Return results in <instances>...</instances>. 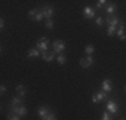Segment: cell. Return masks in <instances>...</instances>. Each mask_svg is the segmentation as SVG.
Returning <instances> with one entry per match:
<instances>
[{
    "instance_id": "484cf974",
    "label": "cell",
    "mask_w": 126,
    "mask_h": 120,
    "mask_svg": "<svg viewBox=\"0 0 126 120\" xmlns=\"http://www.w3.org/2000/svg\"><path fill=\"white\" fill-rule=\"evenodd\" d=\"M115 32H117V27H109L107 28V35L109 36H113Z\"/></svg>"
},
{
    "instance_id": "5b68a950",
    "label": "cell",
    "mask_w": 126,
    "mask_h": 120,
    "mask_svg": "<svg viewBox=\"0 0 126 120\" xmlns=\"http://www.w3.org/2000/svg\"><path fill=\"white\" fill-rule=\"evenodd\" d=\"M10 111L11 112H15L22 118V116H26L27 115V108L24 106H19V107H15V106H11L10 104Z\"/></svg>"
},
{
    "instance_id": "4316f807",
    "label": "cell",
    "mask_w": 126,
    "mask_h": 120,
    "mask_svg": "<svg viewBox=\"0 0 126 120\" xmlns=\"http://www.w3.org/2000/svg\"><path fill=\"white\" fill-rule=\"evenodd\" d=\"M103 22H105L103 17H97V19H95V24H97L98 27H102V25H103Z\"/></svg>"
},
{
    "instance_id": "7c38bea8",
    "label": "cell",
    "mask_w": 126,
    "mask_h": 120,
    "mask_svg": "<svg viewBox=\"0 0 126 120\" xmlns=\"http://www.w3.org/2000/svg\"><path fill=\"white\" fill-rule=\"evenodd\" d=\"M55 58V52L54 51H46V52H42V59L46 60V61H52Z\"/></svg>"
},
{
    "instance_id": "52a82bcc",
    "label": "cell",
    "mask_w": 126,
    "mask_h": 120,
    "mask_svg": "<svg viewBox=\"0 0 126 120\" xmlns=\"http://www.w3.org/2000/svg\"><path fill=\"white\" fill-rule=\"evenodd\" d=\"M40 10H42V13H43V16L46 17L47 20L52 17V15H54V8H52V7H50V5H44V7H42Z\"/></svg>"
},
{
    "instance_id": "4fadbf2b",
    "label": "cell",
    "mask_w": 126,
    "mask_h": 120,
    "mask_svg": "<svg viewBox=\"0 0 126 120\" xmlns=\"http://www.w3.org/2000/svg\"><path fill=\"white\" fill-rule=\"evenodd\" d=\"M111 89H113L111 80L106 79V80H103V82H102V91H105V92H110Z\"/></svg>"
},
{
    "instance_id": "8fae6325",
    "label": "cell",
    "mask_w": 126,
    "mask_h": 120,
    "mask_svg": "<svg viewBox=\"0 0 126 120\" xmlns=\"http://www.w3.org/2000/svg\"><path fill=\"white\" fill-rule=\"evenodd\" d=\"M83 16H85L86 19H93V17L95 16L94 8H91V7H85V8H83Z\"/></svg>"
},
{
    "instance_id": "44dd1931",
    "label": "cell",
    "mask_w": 126,
    "mask_h": 120,
    "mask_svg": "<svg viewBox=\"0 0 126 120\" xmlns=\"http://www.w3.org/2000/svg\"><path fill=\"white\" fill-rule=\"evenodd\" d=\"M102 120H113V116L109 111H105L103 115H102Z\"/></svg>"
},
{
    "instance_id": "3957f363",
    "label": "cell",
    "mask_w": 126,
    "mask_h": 120,
    "mask_svg": "<svg viewBox=\"0 0 126 120\" xmlns=\"http://www.w3.org/2000/svg\"><path fill=\"white\" fill-rule=\"evenodd\" d=\"M64 41H62V40H55V41H52V51L55 53H58V55H61V53H63V51H64Z\"/></svg>"
},
{
    "instance_id": "4dcf8cb0",
    "label": "cell",
    "mask_w": 126,
    "mask_h": 120,
    "mask_svg": "<svg viewBox=\"0 0 126 120\" xmlns=\"http://www.w3.org/2000/svg\"><path fill=\"white\" fill-rule=\"evenodd\" d=\"M122 120H124V119H122Z\"/></svg>"
},
{
    "instance_id": "ba28073f",
    "label": "cell",
    "mask_w": 126,
    "mask_h": 120,
    "mask_svg": "<svg viewBox=\"0 0 126 120\" xmlns=\"http://www.w3.org/2000/svg\"><path fill=\"white\" fill-rule=\"evenodd\" d=\"M117 36H118L121 40H126V34H125V24H124V22H121L119 23V25H118V28H117Z\"/></svg>"
},
{
    "instance_id": "30bf717a",
    "label": "cell",
    "mask_w": 126,
    "mask_h": 120,
    "mask_svg": "<svg viewBox=\"0 0 126 120\" xmlns=\"http://www.w3.org/2000/svg\"><path fill=\"white\" fill-rule=\"evenodd\" d=\"M106 109H109L110 113H117L118 112V104L114 103L113 100H109L107 104H106Z\"/></svg>"
},
{
    "instance_id": "603a6c76",
    "label": "cell",
    "mask_w": 126,
    "mask_h": 120,
    "mask_svg": "<svg viewBox=\"0 0 126 120\" xmlns=\"http://www.w3.org/2000/svg\"><path fill=\"white\" fill-rule=\"evenodd\" d=\"M85 52L87 53V56H91V53H94V46H87L85 48Z\"/></svg>"
},
{
    "instance_id": "cb8c5ba5",
    "label": "cell",
    "mask_w": 126,
    "mask_h": 120,
    "mask_svg": "<svg viewBox=\"0 0 126 120\" xmlns=\"http://www.w3.org/2000/svg\"><path fill=\"white\" fill-rule=\"evenodd\" d=\"M56 60H58L59 64H64V63H66V56L63 55V53H61V55L56 56Z\"/></svg>"
},
{
    "instance_id": "8992f818",
    "label": "cell",
    "mask_w": 126,
    "mask_h": 120,
    "mask_svg": "<svg viewBox=\"0 0 126 120\" xmlns=\"http://www.w3.org/2000/svg\"><path fill=\"white\" fill-rule=\"evenodd\" d=\"M121 22H122L121 19H118L117 16H113V15H107V17H106V23L109 27H117V28H118V25Z\"/></svg>"
},
{
    "instance_id": "d4e9b609",
    "label": "cell",
    "mask_w": 126,
    "mask_h": 120,
    "mask_svg": "<svg viewBox=\"0 0 126 120\" xmlns=\"http://www.w3.org/2000/svg\"><path fill=\"white\" fill-rule=\"evenodd\" d=\"M46 28L47 29H52L54 28V22H52V19H48V20H46Z\"/></svg>"
},
{
    "instance_id": "83f0119b",
    "label": "cell",
    "mask_w": 126,
    "mask_h": 120,
    "mask_svg": "<svg viewBox=\"0 0 126 120\" xmlns=\"http://www.w3.org/2000/svg\"><path fill=\"white\" fill-rule=\"evenodd\" d=\"M0 92H1V95L5 92V85H3V84H1V87H0Z\"/></svg>"
},
{
    "instance_id": "d6986e66",
    "label": "cell",
    "mask_w": 126,
    "mask_h": 120,
    "mask_svg": "<svg viewBox=\"0 0 126 120\" xmlns=\"http://www.w3.org/2000/svg\"><path fill=\"white\" fill-rule=\"evenodd\" d=\"M22 118H20L19 115H17V113H15V112H8L7 113V120H20Z\"/></svg>"
},
{
    "instance_id": "6da1fadb",
    "label": "cell",
    "mask_w": 126,
    "mask_h": 120,
    "mask_svg": "<svg viewBox=\"0 0 126 120\" xmlns=\"http://www.w3.org/2000/svg\"><path fill=\"white\" fill-rule=\"evenodd\" d=\"M28 17L32 19L34 22H42L44 16H43V13H42L40 8H34V10H31L28 12Z\"/></svg>"
},
{
    "instance_id": "9c48e42d",
    "label": "cell",
    "mask_w": 126,
    "mask_h": 120,
    "mask_svg": "<svg viewBox=\"0 0 126 120\" xmlns=\"http://www.w3.org/2000/svg\"><path fill=\"white\" fill-rule=\"evenodd\" d=\"M79 64H80V67H83V68H89L90 65L94 64V59H93L91 56H86V58L80 59Z\"/></svg>"
},
{
    "instance_id": "5bb4252c",
    "label": "cell",
    "mask_w": 126,
    "mask_h": 120,
    "mask_svg": "<svg viewBox=\"0 0 126 120\" xmlns=\"http://www.w3.org/2000/svg\"><path fill=\"white\" fill-rule=\"evenodd\" d=\"M50 112H51L50 108H48V107H46V106L39 107V108H38V115L40 116V118H44V116H46L47 113H50Z\"/></svg>"
},
{
    "instance_id": "2e32d148",
    "label": "cell",
    "mask_w": 126,
    "mask_h": 120,
    "mask_svg": "<svg viewBox=\"0 0 126 120\" xmlns=\"http://www.w3.org/2000/svg\"><path fill=\"white\" fill-rule=\"evenodd\" d=\"M23 101H24V99H23V97H19V96H16V97H12V101H11V106H15V107L23 106Z\"/></svg>"
},
{
    "instance_id": "7a4b0ae2",
    "label": "cell",
    "mask_w": 126,
    "mask_h": 120,
    "mask_svg": "<svg viewBox=\"0 0 126 120\" xmlns=\"http://www.w3.org/2000/svg\"><path fill=\"white\" fill-rule=\"evenodd\" d=\"M48 46H50V40L47 37H40L36 41V48L40 51V52H46V51H48Z\"/></svg>"
},
{
    "instance_id": "9a60e30c",
    "label": "cell",
    "mask_w": 126,
    "mask_h": 120,
    "mask_svg": "<svg viewBox=\"0 0 126 120\" xmlns=\"http://www.w3.org/2000/svg\"><path fill=\"white\" fill-rule=\"evenodd\" d=\"M39 56H40V51H39L38 48H31V49L28 51V58L35 59V58H39Z\"/></svg>"
},
{
    "instance_id": "7402d4cb",
    "label": "cell",
    "mask_w": 126,
    "mask_h": 120,
    "mask_svg": "<svg viewBox=\"0 0 126 120\" xmlns=\"http://www.w3.org/2000/svg\"><path fill=\"white\" fill-rule=\"evenodd\" d=\"M42 120H56V116L54 115V112H50V113H47L44 118H42Z\"/></svg>"
},
{
    "instance_id": "ffe728a7",
    "label": "cell",
    "mask_w": 126,
    "mask_h": 120,
    "mask_svg": "<svg viewBox=\"0 0 126 120\" xmlns=\"http://www.w3.org/2000/svg\"><path fill=\"white\" fill-rule=\"evenodd\" d=\"M115 11H117V5L115 4H109L106 7V13L107 15H113Z\"/></svg>"
},
{
    "instance_id": "e0dca14e",
    "label": "cell",
    "mask_w": 126,
    "mask_h": 120,
    "mask_svg": "<svg viewBox=\"0 0 126 120\" xmlns=\"http://www.w3.org/2000/svg\"><path fill=\"white\" fill-rule=\"evenodd\" d=\"M16 92H17V95H19V97H24L26 96V88L23 85H17L16 87Z\"/></svg>"
},
{
    "instance_id": "277c9868",
    "label": "cell",
    "mask_w": 126,
    "mask_h": 120,
    "mask_svg": "<svg viewBox=\"0 0 126 120\" xmlns=\"http://www.w3.org/2000/svg\"><path fill=\"white\" fill-rule=\"evenodd\" d=\"M106 99H109V95H107V92L101 91V92H98V94H94V95H93L91 100H93V103H99V101L106 100Z\"/></svg>"
},
{
    "instance_id": "ac0fdd59",
    "label": "cell",
    "mask_w": 126,
    "mask_h": 120,
    "mask_svg": "<svg viewBox=\"0 0 126 120\" xmlns=\"http://www.w3.org/2000/svg\"><path fill=\"white\" fill-rule=\"evenodd\" d=\"M109 5V1H106V0H99V1H97V8L98 10H106V7Z\"/></svg>"
},
{
    "instance_id": "f546056e",
    "label": "cell",
    "mask_w": 126,
    "mask_h": 120,
    "mask_svg": "<svg viewBox=\"0 0 126 120\" xmlns=\"http://www.w3.org/2000/svg\"><path fill=\"white\" fill-rule=\"evenodd\" d=\"M125 91H126V85H125Z\"/></svg>"
},
{
    "instance_id": "f1b7e54d",
    "label": "cell",
    "mask_w": 126,
    "mask_h": 120,
    "mask_svg": "<svg viewBox=\"0 0 126 120\" xmlns=\"http://www.w3.org/2000/svg\"><path fill=\"white\" fill-rule=\"evenodd\" d=\"M3 27H4V19H0V28H3Z\"/></svg>"
}]
</instances>
